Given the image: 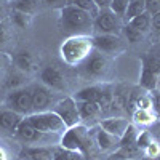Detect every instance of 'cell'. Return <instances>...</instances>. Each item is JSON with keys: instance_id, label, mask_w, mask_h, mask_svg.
<instances>
[{"instance_id": "obj_9", "label": "cell", "mask_w": 160, "mask_h": 160, "mask_svg": "<svg viewBox=\"0 0 160 160\" xmlns=\"http://www.w3.org/2000/svg\"><path fill=\"white\" fill-rule=\"evenodd\" d=\"M85 69L90 75L93 77H102L109 71V58L102 55V53H96V55H90Z\"/></svg>"}, {"instance_id": "obj_33", "label": "cell", "mask_w": 160, "mask_h": 160, "mask_svg": "<svg viewBox=\"0 0 160 160\" xmlns=\"http://www.w3.org/2000/svg\"><path fill=\"white\" fill-rule=\"evenodd\" d=\"M40 2H43L47 5H58V3H64L66 0H40Z\"/></svg>"}, {"instance_id": "obj_30", "label": "cell", "mask_w": 160, "mask_h": 160, "mask_svg": "<svg viewBox=\"0 0 160 160\" xmlns=\"http://www.w3.org/2000/svg\"><path fill=\"white\" fill-rule=\"evenodd\" d=\"M146 11L149 15H155L160 11V0H146Z\"/></svg>"}, {"instance_id": "obj_13", "label": "cell", "mask_w": 160, "mask_h": 160, "mask_svg": "<svg viewBox=\"0 0 160 160\" xmlns=\"http://www.w3.org/2000/svg\"><path fill=\"white\" fill-rule=\"evenodd\" d=\"M15 66L18 71L31 74V72H35L38 69V59L31 51H21L15 56Z\"/></svg>"}, {"instance_id": "obj_8", "label": "cell", "mask_w": 160, "mask_h": 160, "mask_svg": "<svg viewBox=\"0 0 160 160\" xmlns=\"http://www.w3.org/2000/svg\"><path fill=\"white\" fill-rule=\"evenodd\" d=\"M93 47L101 53H118L125 50V42L115 34H98L93 37Z\"/></svg>"}, {"instance_id": "obj_7", "label": "cell", "mask_w": 160, "mask_h": 160, "mask_svg": "<svg viewBox=\"0 0 160 160\" xmlns=\"http://www.w3.org/2000/svg\"><path fill=\"white\" fill-rule=\"evenodd\" d=\"M55 112L61 117V120L64 122V125L68 127V128L75 127L80 122L78 108H77V102H75L74 98H64V99H61L56 104Z\"/></svg>"}, {"instance_id": "obj_10", "label": "cell", "mask_w": 160, "mask_h": 160, "mask_svg": "<svg viewBox=\"0 0 160 160\" xmlns=\"http://www.w3.org/2000/svg\"><path fill=\"white\" fill-rule=\"evenodd\" d=\"M15 135L24 142H38L43 136L42 133L31 123L29 118H22L18 123V127L15 130Z\"/></svg>"}, {"instance_id": "obj_1", "label": "cell", "mask_w": 160, "mask_h": 160, "mask_svg": "<svg viewBox=\"0 0 160 160\" xmlns=\"http://www.w3.org/2000/svg\"><path fill=\"white\" fill-rule=\"evenodd\" d=\"M61 28L72 35H85L93 29V18L74 5L61 7Z\"/></svg>"}, {"instance_id": "obj_24", "label": "cell", "mask_w": 160, "mask_h": 160, "mask_svg": "<svg viewBox=\"0 0 160 160\" xmlns=\"http://www.w3.org/2000/svg\"><path fill=\"white\" fill-rule=\"evenodd\" d=\"M144 11H146V0H130L127 13H125V19L130 21L131 18L141 15Z\"/></svg>"}, {"instance_id": "obj_35", "label": "cell", "mask_w": 160, "mask_h": 160, "mask_svg": "<svg viewBox=\"0 0 160 160\" xmlns=\"http://www.w3.org/2000/svg\"><path fill=\"white\" fill-rule=\"evenodd\" d=\"M2 21H5V10H3L2 5H0V22Z\"/></svg>"}, {"instance_id": "obj_31", "label": "cell", "mask_w": 160, "mask_h": 160, "mask_svg": "<svg viewBox=\"0 0 160 160\" xmlns=\"http://www.w3.org/2000/svg\"><path fill=\"white\" fill-rule=\"evenodd\" d=\"M151 29L155 32H160V11L151 16Z\"/></svg>"}, {"instance_id": "obj_29", "label": "cell", "mask_w": 160, "mask_h": 160, "mask_svg": "<svg viewBox=\"0 0 160 160\" xmlns=\"http://www.w3.org/2000/svg\"><path fill=\"white\" fill-rule=\"evenodd\" d=\"M8 40H10V28L5 21H2L0 22V47L7 45Z\"/></svg>"}, {"instance_id": "obj_28", "label": "cell", "mask_w": 160, "mask_h": 160, "mask_svg": "<svg viewBox=\"0 0 160 160\" xmlns=\"http://www.w3.org/2000/svg\"><path fill=\"white\" fill-rule=\"evenodd\" d=\"M123 32H125V37H127V42H130V43H136V42H139L141 37H142V34L138 32L136 29H133L130 24L123 26Z\"/></svg>"}, {"instance_id": "obj_25", "label": "cell", "mask_w": 160, "mask_h": 160, "mask_svg": "<svg viewBox=\"0 0 160 160\" xmlns=\"http://www.w3.org/2000/svg\"><path fill=\"white\" fill-rule=\"evenodd\" d=\"M157 74H154L152 71H149L148 68H142V74H141V87L146 90H155L157 88Z\"/></svg>"}, {"instance_id": "obj_36", "label": "cell", "mask_w": 160, "mask_h": 160, "mask_svg": "<svg viewBox=\"0 0 160 160\" xmlns=\"http://www.w3.org/2000/svg\"><path fill=\"white\" fill-rule=\"evenodd\" d=\"M2 72H3V62L0 59V78H2Z\"/></svg>"}, {"instance_id": "obj_5", "label": "cell", "mask_w": 160, "mask_h": 160, "mask_svg": "<svg viewBox=\"0 0 160 160\" xmlns=\"http://www.w3.org/2000/svg\"><path fill=\"white\" fill-rule=\"evenodd\" d=\"M88 141H90V136H88L87 128L75 125V127H71L69 131L64 133V136L61 139V146L68 149H75V151L83 152L88 148Z\"/></svg>"}, {"instance_id": "obj_2", "label": "cell", "mask_w": 160, "mask_h": 160, "mask_svg": "<svg viewBox=\"0 0 160 160\" xmlns=\"http://www.w3.org/2000/svg\"><path fill=\"white\" fill-rule=\"evenodd\" d=\"M93 50V38L85 35H74L61 47V56L68 64H77L88 58Z\"/></svg>"}, {"instance_id": "obj_15", "label": "cell", "mask_w": 160, "mask_h": 160, "mask_svg": "<svg viewBox=\"0 0 160 160\" xmlns=\"http://www.w3.org/2000/svg\"><path fill=\"white\" fill-rule=\"evenodd\" d=\"M21 120H22L21 118V114L11 111V109L0 111V128H3V130L15 131Z\"/></svg>"}, {"instance_id": "obj_20", "label": "cell", "mask_w": 160, "mask_h": 160, "mask_svg": "<svg viewBox=\"0 0 160 160\" xmlns=\"http://www.w3.org/2000/svg\"><path fill=\"white\" fill-rule=\"evenodd\" d=\"M101 91H102V88H99V87H87L77 93L75 99L85 101V102H98V99L101 96Z\"/></svg>"}, {"instance_id": "obj_26", "label": "cell", "mask_w": 160, "mask_h": 160, "mask_svg": "<svg viewBox=\"0 0 160 160\" xmlns=\"http://www.w3.org/2000/svg\"><path fill=\"white\" fill-rule=\"evenodd\" d=\"M128 2L130 0H112L111 3V10L115 13L118 18H125V13H127V8H128Z\"/></svg>"}, {"instance_id": "obj_38", "label": "cell", "mask_w": 160, "mask_h": 160, "mask_svg": "<svg viewBox=\"0 0 160 160\" xmlns=\"http://www.w3.org/2000/svg\"><path fill=\"white\" fill-rule=\"evenodd\" d=\"M118 160H141V158H118Z\"/></svg>"}, {"instance_id": "obj_21", "label": "cell", "mask_w": 160, "mask_h": 160, "mask_svg": "<svg viewBox=\"0 0 160 160\" xmlns=\"http://www.w3.org/2000/svg\"><path fill=\"white\" fill-rule=\"evenodd\" d=\"M77 108H78V114H80V118H93L96 117L101 109L96 102H85V101H78L77 102Z\"/></svg>"}, {"instance_id": "obj_19", "label": "cell", "mask_w": 160, "mask_h": 160, "mask_svg": "<svg viewBox=\"0 0 160 160\" xmlns=\"http://www.w3.org/2000/svg\"><path fill=\"white\" fill-rule=\"evenodd\" d=\"M53 160H85V155L80 151L68 149L61 146V148L53 151Z\"/></svg>"}, {"instance_id": "obj_17", "label": "cell", "mask_w": 160, "mask_h": 160, "mask_svg": "<svg viewBox=\"0 0 160 160\" xmlns=\"http://www.w3.org/2000/svg\"><path fill=\"white\" fill-rule=\"evenodd\" d=\"M53 151L50 148H26L22 155L28 160H53Z\"/></svg>"}, {"instance_id": "obj_22", "label": "cell", "mask_w": 160, "mask_h": 160, "mask_svg": "<svg viewBox=\"0 0 160 160\" xmlns=\"http://www.w3.org/2000/svg\"><path fill=\"white\" fill-rule=\"evenodd\" d=\"M40 0H13L11 7L15 11H21L26 15H34Z\"/></svg>"}, {"instance_id": "obj_18", "label": "cell", "mask_w": 160, "mask_h": 160, "mask_svg": "<svg viewBox=\"0 0 160 160\" xmlns=\"http://www.w3.org/2000/svg\"><path fill=\"white\" fill-rule=\"evenodd\" d=\"M127 24H130L131 28L136 29L138 32L144 34V32H148L151 29V15L148 11H144V13H141V15L131 18L130 21H127Z\"/></svg>"}, {"instance_id": "obj_11", "label": "cell", "mask_w": 160, "mask_h": 160, "mask_svg": "<svg viewBox=\"0 0 160 160\" xmlns=\"http://www.w3.org/2000/svg\"><path fill=\"white\" fill-rule=\"evenodd\" d=\"M128 127H130V122L123 117H111L101 122V130H104L106 133H109V135L115 138H122L127 133Z\"/></svg>"}, {"instance_id": "obj_37", "label": "cell", "mask_w": 160, "mask_h": 160, "mask_svg": "<svg viewBox=\"0 0 160 160\" xmlns=\"http://www.w3.org/2000/svg\"><path fill=\"white\" fill-rule=\"evenodd\" d=\"M157 88L160 90V74H158V77H157Z\"/></svg>"}, {"instance_id": "obj_27", "label": "cell", "mask_w": 160, "mask_h": 160, "mask_svg": "<svg viewBox=\"0 0 160 160\" xmlns=\"http://www.w3.org/2000/svg\"><path fill=\"white\" fill-rule=\"evenodd\" d=\"M13 22H15V26H18V28H28L31 24V15H26V13L13 10Z\"/></svg>"}, {"instance_id": "obj_34", "label": "cell", "mask_w": 160, "mask_h": 160, "mask_svg": "<svg viewBox=\"0 0 160 160\" xmlns=\"http://www.w3.org/2000/svg\"><path fill=\"white\" fill-rule=\"evenodd\" d=\"M155 109H157V112L160 114V93H158L157 98H155Z\"/></svg>"}, {"instance_id": "obj_4", "label": "cell", "mask_w": 160, "mask_h": 160, "mask_svg": "<svg viewBox=\"0 0 160 160\" xmlns=\"http://www.w3.org/2000/svg\"><path fill=\"white\" fill-rule=\"evenodd\" d=\"M93 28H95L99 34H122V18H118L115 13L108 8V10H99L98 16L93 21Z\"/></svg>"}, {"instance_id": "obj_3", "label": "cell", "mask_w": 160, "mask_h": 160, "mask_svg": "<svg viewBox=\"0 0 160 160\" xmlns=\"http://www.w3.org/2000/svg\"><path fill=\"white\" fill-rule=\"evenodd\" d=\"M28 118L31 120V123L42 133V135H48V133H64L66 128H68L61 120V117L55 111L53 112H48V111L34 112Z\"/></svg>"}, {"instance_id": "obj_12", "label": "cell", "mask_w": 160, "mask_h": 160, "mask_svg": "<svg viewBox=\"0 0 160 160\" xmlns=\"http://www.w3.org/2000/svg\"><path fill=\"white\" fill-rule=\"evenodd\" d=\"M32 95V111L34 112H43L51 102V95L45 87H34L31 90Z\"/></svg>"}, {"instance_id": "obj_32", "label": "cell", "mask_w": 160, "mask_h": 160, "mask_svg": "<svg viewBox=\"0 0 160 160\" xmlns=\"http://www.w3.org/2000/svg\"><path fill=\"white\" fill-rule=\"evenodd\" d=\"M93 2H95V5H96L99 10H108V8H111L112 0H93Z\"/></svg>"}, {"instance_id": "obj_6", "label": "cell", "mask_w": 160, "mask_h": 160, "mask_svg": "<svg viewBox=\"0 0 160 160\" xmlns=\"http://www.w3.org/2000/svg\"><path fill=\"white\" fill-rule=\"evenodd\" d=\"M8 109L15 111L18 114H31L32 112V95H31V90L28 88H18V90H13L8 99Z\"/></svg>"}, {"instance_id": "obj_23", "label": "cell", "mask_w": 160, "mask_h": 160, "mask_svg": "<svg viewBox=\"0 0 160 160\" xmlns=\"http://www.w3.org/2000/svg\"><path fill=\"white\" fill-rule=\"evenodd\" d=\"M69 5H74V7H77L80 10H83L85 13H88V15L93 18V21H95V18L99 13V8L95 5L93 0H69Z\"/></svg>"}, {"instance_id": "obj_16", "label": "cell", "mask_w": 160, "mask_h": 160, "mask_svg": "<svg viewBox=\"0 0 160 160\" xmlns=\"http://www.w3.org/2000/svg\"><path fill=\"white\" fill-rule=\"evenodd\" d=\"M96 141H98L99 149H102V151L118 149V146H120V138H115V136L109 135V133H106L104 130H99V131H98Z\"/></svg>"}, {"instance_id": "obj_14", "label": "cell", "mask_w": 160, "mask_h": 160, "mask_svg": "<svg viewBox=\"0 0 160 160\" xmlns=\"http://www.w3.org/2000/svg\"><path fill=\"white\" fill-rule=\"evenodd\" d=\"M40 78H42V82L50 87V88H56V90H61L64 88V77L61 74L59 69L53 68V66H48V68H45L42 72H40Z\"/></svg>"}]
</instances>
